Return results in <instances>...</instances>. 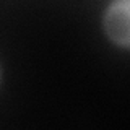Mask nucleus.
I'll return each instance as SVG.
<instances>
[{
	"label": "nucleus",
	"mask_w": 130,
	"mask_h": 130,
	"mask_svg": "<svg viewBox=\"0 0 130 130\" xmlns=\"http://www.w3.org/2000/svg\"><path fill=\"white\" fill-rule=\"evenodd\" d=\"M130 0H112L103 13V29L114 46L127 51L130 47Z\"/></svg>",
	"instance_id": "1"
}]
</instances>
